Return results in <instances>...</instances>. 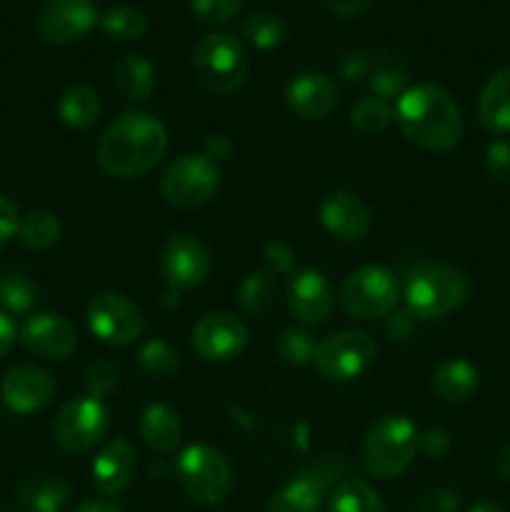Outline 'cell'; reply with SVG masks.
Returning a JSON list of instances; mask_svg holds the SVG:
<instances>
[{
  "instance_id": "obj_40",
  "label": "cell",
  "mask_w": 510,
  "mask_h": 512,
  "mask_svg": "<svg viewBox=\"0 0 510 512\" xmlns=\"http://www.w3.org/2000/svg\"><path fill=\"white\" fill-rule=\"evenodd\" d=\"M460 498L455 490L448 488H430L418 495L413 512H458Z\"/></svg>"
},
{
  "instance_id": "obj_41",
  "label": "cell",
  "mask_w": 510,
  "mask_h": 512,
  "mask_svg": "<svg viewBox=\"0 0 510 512\" xmlns=\"http://www.w3.org/2000/svg\"><path fill=\"white\" fill-rule=\"evenodd\" d=\"M485 170L498 183H510V143L508 140H493L485 148Z\"/></svg>"
},
{
  "instance_id": "obj_46",
  "label": "cell",
  "mask_w": 510,
  "mask_h": 512,
  "mask_svg": "<svg viewBox=\"0 0 510 512\" xmlns=\"http://www.w3.org/2000/svg\"><path fill=\"white\" fill-rule=\"evenodd\" d=\"M18 225H20L18 208H15L13 200L0 195V250L10 243L13 235H18Z\"/></svg>"
},
{
  "instance_id": "obj_30",
  "label": "cell",
  "mask_w": 510,
  "mask_h": 512,
  "mask_svg": "<svg viewBox=\"0 0 510 512\" xmlns=\"http://www.w3.org/2000/svg\"><path fill=\"white\" fill-rule=\"evenodd\" d=\"M18 238L30 250H50L63 238V225L48 210H30L20 218Z\"/></svg>"
},
{
  "instance_id": "obj_21",
  "label": "cell",
  "mask_w": 510,
  "mask_h": 512,
  "mask_svg": "<svg viewBox=\"0 0 510 512\" xmlns=\"http://www.w3.org/2000/svg\"><path fill=\"white\" fill-rule=\"evenodd\" d=\"M433 393L443 403H468L480 388V373L473 363L463 358L445 360L433 373Z\"/></svg>"
},
{
  "instance_id": "obj_8",
  "label": "cell",
  "mask_w": 510,
  "mask_h": 512,
  "mask_svg": "<svg viewBox=\"0 0 510 512\" xmlns=\"http://www.w3.org/2000/svg\"><path fill=\"white\" fill-rule=\"evenodd\" d=\"M398 278L383 265H363L348 275L340 290V305L355 320L385 318L398 305Z\"/></svg>"
},
{
  "instance_id": "obj_15",
  "label": "cell",
  "mask_w": 510,
  "mask_h": 512,
  "mask_svg": "<svg viewBox=\"0 0 510 512\" xmlns=\"http://www.w3.org/2000/svg\"><path fill=\"white\" fill-rule=\"evenodd\" d=\"M20 343L25 350L45 360H63L78 348V333L63 315L38 313L30 315L20 328Z\"/></svg>"
},
{
  "instance_id": "obj_16",
  "label": "cell",
  "mask_w": 510,
  "mask_h": 512,
  "mask_svg": "<svg viewBox=\"0 0 510 512\" xmlns=\"http://www.w3.org/2000/svg\"><path fill=\"white\" fill-rule=\"evenodd\" d=\"M0 393L13 413L30 415L43 410L53 400L55 380L48 370L38 365H15L3 378Z\"/></svg>"
},
{
  "instance_id": "obj_7",
  "label": "cell",
  "mask_w": 510,
  "mask_h": 512,
  "mask_svg": "<svg viewBox=\"0 0 510 512\" xmlns=\"http://www.w3.org/2000/svg\"><path fill=\"white\" fill-rule=\"evenodd\" d=\"M175 478L190 500L200 505H220L233 490V468L213 445H190L175 463Z\"/></svg>"
},
{
  "instance_id": "obj_44",
  "label": "cell",
  "mask_w": 510,
  "mask_h": 512,
  "mask_svg": "<svg viewBox=\"0 0 510 512\" xmlns=\"http://www.w3.org/2000/svg\"><path fill=\"white\" fill-rule=\"evenodd\" d=\"M450 435L443 428H428L418 435V450L428 458L440 460L450 453Z\"/></svg>"
},
{
  "instance_id": "obj_23",
  "label": "cell",
  "mask_w": 510,
  "mask_h": 512,
  "mask_svg": "<svg viewBox=\"0 0 510 512\" xmlns=\"http://www.w3.org/2000/svg\"><path fill=\"white\" fill-rule=\"evenodd\" d=\"M138 428L145 445L150 450H155V453H170L183 440V425H180L178 413L163 403L148 405L143 410V415H140Z\"/></svg>"
},
{
  "instance_id": "obj_32",
  "label": "cell",
  "mask_w": 510,
  "mask_h": 512,
  "mask_svg": "<svg viewBox=\"0 0 510 512\" xmlns=\"http://www.w3.org/2000/svg\"><path fill=\"white\" fill-rule=\"evenodd\" d=\"M278 295V280L268 270H253L243 278L238 288V303L248 315H258L273 305Z\"/></svg>"
},
{
  "instance_id": "obj_42",
  "label": "cell",
  "mask_w": 510,
  "mask_h": 512,
  "mask_svg": "<svg viewBox=\"0 0 510 512\" xmlns=\"http://www.w3.org/2000/svg\"><path fill=\"white\" fill-rule=\"evenodd\" d=\"M265 270L273 275H290L295 270V250L288 243H268L263 250Z\"/></svg>"
},
{
  "instance_id": "obj_34",
  "label": "cell",
  "mask_w": 510,
  "mask_h": 512,
  "mask_svg": "<svg viewBox=\"0 0 510 512\" xmlns=\"http://www.w3.org/2000/svg\"><path fill=\"white\" fill-rule=\"evenodd\" d=\"M100 28L108 38L128 43V40L143 38L145 30H148V18L135 5H115L100 18Z\"/></svg>"
},
{
  "instance_id": "obj_1",
  "label": "cell",
  "mask_w": 510,
  "mask_h": 512,
  "mask_svg": "<svg viewBox=\"0 0 510 512\" xmlns=\"http://www.w3.org/2000/svg\"><path fill=\"white\" fill-rule=\"evenodd\" d=\"M168 150V133L155 115L123 113L105 128L98 143V165L120 180L150 173Z\"/></svg>"
},
{
  "instance_id": "obj_19",
  "label": "cell",
  "mask_w": 510,
  "mask_h": 512,
  "mask_svg": "<svg viewBox=\"0 0 510 512\" xmlns=\"http://www.w3.org/2000/svg\"><path fill=\"white\" fill-rule=\"evenodd\" d=\"M320 225L328 230L333 238L343 240V243H358L368 235L370 230V210L363 200L348 190H338L330 193L328 198L320 203Z\"/></svg>"
},
{
  "instance_id": "obj_11",
  "label": "cell",
  "mask_w": 510,
  "mask_h": 512,
  "mask_svg": "<svg viewBox=\"0 0 510 512\" xmlns=\"http://www.w3.org/2000/svg\"><path fill=\"white\" fill-rule=\"evenodd\" d=\"M110 413L103 400L85 395L68 400L53 420V438L65 453H88L108 435Z\"/></svg>"
},
{
  "instance_id": "obj_4",
  "label": "cell",
  "mask_w": 510,
  "mask_h": 512,
  "mask_svg": "<svg viewBox=\"0 0 510 512\" xmlns=\"http://www.w3.org/2000/svg\"><path fill=\"white\" fill-rule=\"evenodd\" d=\"M470 290V278L455 265L423 263L405 280V310L415 320L445 318L468 303Z\"/></svg>"
},
{
  "instance_id": "obj_22",
  "label": "cell",
  "mask_w": 510,
  "mask_h": 512,
  "mask_svg": "<svg viewBox=\"0 0 510 512\" xmlns=\"http://www.w3.org/2000/svg\"><path fill=\"white\" fill-rule=\"evenodd\" d=\"M478 115L483 128L495 135L510 133V68L495 70L480 90Z\"/></svg>"
},
{
  "instance_id": "obj_13",
  "label": "cell",
  "mask_w": 510,
  "mask_h": 512,
  "mask_svg": "<svg viewBox=\"0 0 510 512\" xmlns=\"http://www.w3.org/2000/svg\"><path fill=\"white\" fill-rule=\"evenodd\" d=\"M95 0H48L38 15V35L50 45H70L98 25Z\"/></svg>"
},
{
  "instance_id": "obj_49",
  "label": "cell",
  "mask_w": 510,
  "mask_h": 512,
  "mask_svg": "<svg viewBox=\"0 0 510 512\" xmlns=\"http://www.w3.org/2000/svg\"><path fill=\"white\" fill-rule=\"evenodd\" d=\"M495 473H498L500 480H510V443L498 453V460H495Z\"/></svg>"
},
{
  "instance_id": "obj_10",
  "label": "cell",
  "mask_w": 510,
  "mask_h": 512,
  "mask_svg": "<svg viewBox=\"0 0 510 512\" xmlns=\"http://www.w3.org/2000/svg\"><path fill=\"white\" fill-rule=\"evenodd\" d=\"M210 250L193 233H178L168 238L160 253V270L165 275L168 290L163 295L165 305L178 303L180 293L200 288L210 275Z\"/></svg>"
},
{
  "instance_id": "obj_3",
  "label": "cell",
  "mask_w": 510,
  "mask_h": 512,
  "mask_svg": "<svg viewBox=\"0 0 510 512\" xmlns=\"http://www.w3.org/2000/svg\"><path fill=\"white\" fill-rule=\"evenodd\" d=\"M230 155L225 135H213L203 153L180 155L160 178V195L178 210H193L208 203L220 185V165Z\"/></svg>"
},
{
  "instance_id": "obj_9",
  "label": "cell",
  "mask_w": 510,
  "mask_h": 512,
  "mask_svg": "<svg viewBox=\"0 0 510 512\" xmlns=\"http://www.w3.org/2000/svg\"><path fill=\"white\" fill-rule=\"evenodd\" d=\"M375 355H378V345L368 333L340 330L320 340L313 363L328 383H350L375 363Z\"/></svg>"
},
{
  "instance_id": "obj_24",
  "label": "cell",
  "mask_w": 510,
  "mask_h": 512,
  "mask_svg": "<svg viewBox=\"0 0 510 512\" xmlns=\"http://www.w3.org/2000/svg\"><path fill=\"white\" fill-rule=\"evenodd\" d=\"M68 500L70 485L60 475H35L18 488V505L25 512H60Z\"/></svg>"
},
{
  "instance_id": "obj_27",
  "label": "cell",
  "mask_w": 510,
  "mask_h": 512,
  "mask_svg": "<svg viewBox=\"0 0 510 512\" xmlns=\"http://www.w3.org/2000/svg\"><path fill=\"white\" fill-rule=\"evenodd\" d=\"M368 83L378 98H400L408 90L405 88L408 85V68H405L403 58L393 50H380L370 65Z\"/></svg>"
},
{
  "instance_id": "obj_2",
  "label": "cell",
  "mask_w": 510,
  "mask_h": 512,
  "mask_svg": "<svg viewBox=\"0 0 510 512\" xmlns=\"http://www.w3.org/2000/svg\"><path fill=\"white\" fill-rule=\"evenodd\" d=\"M393 115L405 138L418 148L443 153L463 138V115L458 103L435 83H418L405 90L395 103Z\"/></svg>"
},
{
  "instance_id": "obj_29",
  "label": "cell",
  "mask_w": 510,
  "mask_h": 512,
  "mask_svg": "<svg viewBox=\"0 0 510 512\" xmlns=\"http://www.w3.org/2000/svg\"><path fill=\"white\" fill-rule=\"evenodd\" d=\"M328 512H388V505L365 480L350 478L330 495Z\"/></svg>"
},
{
  "instance_id": "obj_35",
  "label": "cell",
  "mask_w": 510,
  "mask_h": 512,
  "mask_svg": "<svg viewBox=\"0 0 510 512\" xmlns=\"http://www.w3.org/2000/svg\"><path fill=\"white\" fill-rule=\"evenodd\" d=\"M38 303V285L25 273L0 275V308L8 313L23 315Z\"/></svg>"
},
{
  "instance_id": "obj_25",
  "label": "cell",
  "mask_w": 510,
  "mask_h": 512,
  "mask_svg": "<svg viewBox=\"0 0 510 512\" xmlns=\"http://www.w3.org/2000/svg\"><path fill=\"white\" fill-rule=\"evenodd\" d=\"M115 88L120 90L125 100L145 103L155 90V65L145 55L130 53L115 63L113 70Z\"/></svg>"
},
{
  "instance_id": "obj_51",
  "label": "cell",
  "mask_w": 510,
  "mask_h": 512,
  "mask_svg": "<svg viewBox=\"0 0 510 512\" xmlns=\"http://www.w3.org/2000/svg\"><path fill=\"white\" fill-rule=\"evenodd\" d=\"M468 512H508V510H505L500 503H495V500H478V503H475Z\"/></svg>"
},
{
  "instance_id": "obj_38",
  "label": "cell",
  "mask_w": 510,
  "mask_h": 512,
  "mask_svg": "<svg viewBox=\"0 0 510 512\" xmlns=\"http://www.w3.org/2000/svg\"><path fill=\"white\" fill-rule=\"evenodd\" d=\"M245 0H190V10L205 25H225L240 13Z\"/></svg>"
},
{
  "instance_id": "obj_47",
  "label": "cell",
  "mask_w": 510,
  "mask_h": 512,
  "mask_svg": "<svg viewBox=\"0 0 510 512\" xmlns=\"http://www.w3.org/2000/svg\"><path fill=\"white\" fill-rule=\"evenodd\" d=\"M325 3H328L330 13L348 20V18H358L360 13H365L373 0H325Z\"/></svg>"
},
{
  "instance_id": "obj_26",
  "label": "cell",
  "mask_w": 510,
  "mask_h": 512,
  "mask_svg": "<svg viewBox=\"0 0 510 512\" xmlns=\"http://www.w3.org/2000/svg\"><path fill=\"white\" fill-rule=\"evenodd\" d=\"M328 490L305 470L298 478L285 483L278 493L270 498L265 512H320L323 508V495Z\"/></svg>"
},
{
  "instance_id": "obj_14",
  "label": "cell",
  "mask_w": 510,
  "mask_h": 512,
  "mask_svg": "<svg viewBox=\"0 0 510 512\" xmlns=\"http://www.w3.org/2000/svg\"><path fill=\"white\" fill-rule=\"evenodd\" d=\"M248 345V328L233 313H208L195 323L193 348L208 363L238 358Z\"/></svg>"
},
{
  "instance_id": "obj_6",
  "label": "cell",
  "mask_w": 510,
  "mask_h": 512,
  "mask_svg": "<svg viewBox=\"0 0 510 512\" xmlns=\"http://www.w3.org/2000/svg\"><path fill=\"white\" fill-rule=\"evenodd\" d=\"M193 68L205 90L213 95H230L243 88L248 78V53L230 33H208L195 43Z\"/></svg>"
},
{
  "instance_id": "obj_20",
  "label": "cell",
  "mask_w": 510,
  "mask_h": 512,
  "mask_svg": "<svg viewBox=\"0 0 510 512\" xmlns=\"http://www.w3.org/2000/svg\"><path fill=\"white\" fill-rule=\"evenodd\" d=\"M138 455L128 440H110L93 460V483L100 495H118L133 483Z\"/></svg>"
},
{
  "instance_id": "obj_18",
  "label": "cell",
  "mask_w": 510,
  "mask_h": 512,
  "mask_svg": "<svg viewBox=\"0 0 510 512\" xmlns=\"http://www.w3.org/2000/svg\"><path fill=\"white\" fill-rule=\"evenodd\" d=\"M285 105L303 120H325L338 108V85L323 73H300L285 85Z\"/></svg>"
},
{
  "instance_id": "obj_28",
  "label": "cell",
  "mask_w": 510,
  "mask_h": 512,
  "mask_svg": "<svg viewBox=\"0 0 510 512\" xmlns=\"http://www.w3.org/2000/svg\"><path fill=\"white\" fill-rule=\"evenodd\" d=\"M58 115L68 128L85 130L98 120L100 115V98L90 85L75 83L60 95Z\"/></svg>"
},
{
  "instance_id": "obj_50",
  "label": "cell",
  "mask_w": 510,
  "mask_h": 512,
  "mask_svg": "<svg viewBox=\"0 0 510 512\" xmlns=\"http://www.w3.org/2000/svg\"><path fill=\"white\" fill-rule=\"evenodd\" d=\"M75 512H120L115 505L105 503V500H85V503H80Z\"/></svg>"
},
{
  "instance_id": "obj_17",
  "label": "cell",
  "mask_w": 510,
  "mask_h": 512,
  "mask_svg": "<svg viewBox=\"0 0 510 512\" xmlns=\"http://www.w3.org/2000/svg\"><path fill=\"white\" fill-rule=\"evenodd\" d=\"M288 310L298 323L320 325L333 313V288L320 270L303 268L288 288Z\"/></svg>"
},
{
  "instance_id": "obj_37",
  "label": "cell",
  "mask_w": 510,
  "mask_h": 512,
  "mask_svg": "<svg viewBox=\"0 0 510 512\" xmlns=\"http://www.w3.org/2000/svg\"><path fill=\"white\" fill-rule=\"evenodd\" d=\"M315 350H318V343L305 328H288L280 335L278 353L288 365H298L300 368V365L313 363Z\"/></svg>"
},
{
  "instance_id": "obj_43",
  "label": "cell",
  "mask_w": 510,
  "mask_h": 512,
  "mask_svg": "<svg viewBox=\"0 0 510 512\" xmlns=\"http://www.w3.org/2000/svg\"><path fill=\"white\" fill-rule=\"evenodd\" d=\"M370 65H373V60H370V55L365 53V50H345L343 55L338 58V63H335V73L340 75L343 80H348V83H355V80L365 78V75L370 73Z\"/></svg>"
},
{
  "instance_id": "obj_31",
  "label": "cell",
  "mask_w": 510,
  "mask_h": 512,
  "mask_svg": "<svg viewBox=\"0 0 510 512\" xmlns=\"http://www.w3.org/2000/svg\"><path fill=\"white\" fill-rule=\"evenodd\" d=\"M240 33L253 48L275 50L288 38V25L280 15L270 13V10H255L240 23Z\"/></svg>"
},
{
  "instance_id": "obj_39",
  "label": "cell",
  "mask_w": 510,
  "mask_h": 512,
  "mask_svg": "<svg viewBox=\"0 0 510 512\" xmlns=\"http://www.w3.org/2000/svg\"><path fill=\"white\" fill-rule=\"evenodd\" d=\"M85 385L93 398H105L118 388V368L110 360H95L85 370Z\"/></svg>"
},
{
  "instance_id": "obj_45",
  "label": "cell",
  "mask_w": 510,
  "mask_h": 512,
  "mask_svg": "<svg viewBox=\"0 0 510 512\" xmlns=\"http://www.w3.org/2000/svg\"><path fill=\"white\" fill-rule=\"evenodd\" d=\"M415 323H418V320H415L405 308L393 310L390 315H385L383 330L385 335H388V340H393V343H405V340L415 333Z\"/></svg>"
},
{
  "instance_id": "obj_12",
  "label": "cell",
  "mask_w": 510,
  "mask_h": 512,
  "mask_svg": "<svg viewBox=\"0 0 510 512\" xmlns=\"http://www.w3.org/2000/svg\"><path fill=\"white\" fill-rule=\"evenodd\" d=\"M90 333L108 345L135 343L145 330V318L138 305L120 293H100L95 295L85 310Z\"/></svg>"
},
{
  "instance_id": "obj_33",
  "label": "cell",
  "mask_w": 510,
  "mask_h": 512,
  "mask_svg": "<svg viewBox=\"0 0 510 512\" xmlns=\"http://www.w3.org/2000/svg\"><path fill=\"white\" fill-rule=\"evenodd\" d=\"M140 373L153 380L173 378L180 370V353L165 340H148L135 355Z\"/></svg>"
},
{
  "instance_id": "obj_36",
  "label": "cell",
  "mask_w": 510,
  "mask_h": 512,
  "mask_svg": "<svg viewBox=\"0 0 510 512\" xmlns=\"http://www.w3.org/2000/svg\"><path fill=\"white\" fill-rule=\"evenodd\" d=\"M390 118H393V108L388 105V100L378 98V95H365L350 110V123H353V128L368 135L388 128Z\"/></svg>"
},
{
  "instance_id": "obj_48",
  "label": "cell",
  "mask_w": 510,
  "mask_h": 512,
  "mask_svg": "<svg viewBox=\"0 0 510 512\" xmlns=\"http://www.w3.org/2000/svg\"><path fill=\"white\" fill-rule=\"evenodd\" d=\"M13 343H15V325L13 320L0 310V358L13 348Z\"/></svg>"
},
{
  "instance_id": "obj_5",
  "label": "cell",
  "mask_w": 510,
  "mask_h": 512,
  "mask_svg": "<svg viewBox=\"0 0 510 512\" xmlns=\"http://www.w3.org/2000/svg\"><path fill=\"white\" fill-rule=\"evenodd\" d=\"M418 428L405 415H385L370 425L363 443V463L373 478L393 480L408 470L418 453Z\"/></svg>"
}]
</instances>
